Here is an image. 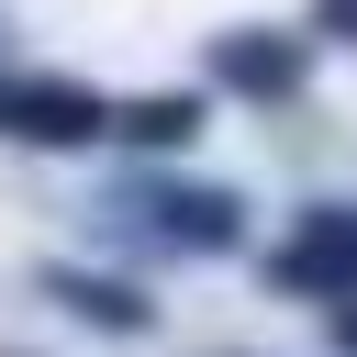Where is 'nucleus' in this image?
I'll list each match as a JSON object with an SVG mask.
<instances>
[{
	"label": "nucleus",
	"instance_id": "nucleus-3",
	"mask_svg": "<svg viewBox=\"0 0 357 357\" xmlns=\"http://www.w3.org/2000/svg\"><path fill=\"white\" fill-rule=\"evenodd\" d=\"M190 123H201V100H145V112H134V134H145V145H178Z\"/></svg>",
	"mask_w": 357,
	"mask_h": 357
},
{
	"label": "nucleus",
	"instance_id": "nucleus-1",
	"mask_svg": "<svg viewBox=\"0 0 357 357\" xmlns=\"http://www.w3.org/2000/svg\"><path fill=\"white\" fill-rule=\"evenodd\" d=\"M45 290H56L67 312H89V324H112V335H145V301H134L123 279H78V268H56Z\"/></svg>",
	"mask_w": 357,
	"mask_h": 357
},
{
	"label": "nucleus",
	"instance_id": "nucleus-2",
	"mask_svg": "<svg viewBox=\"0 0 357 357\" xmlns=\"http://www.w3.org/2000/svg\"><path fill=\"white\" fill-rule=\"evenodd\" d=\"M223 67H234L245 89H290V78H301V56H290V45H234Z\"/></svg>",
	"mask_w": 357,
	"mask_h": 357
}]
</instances>
